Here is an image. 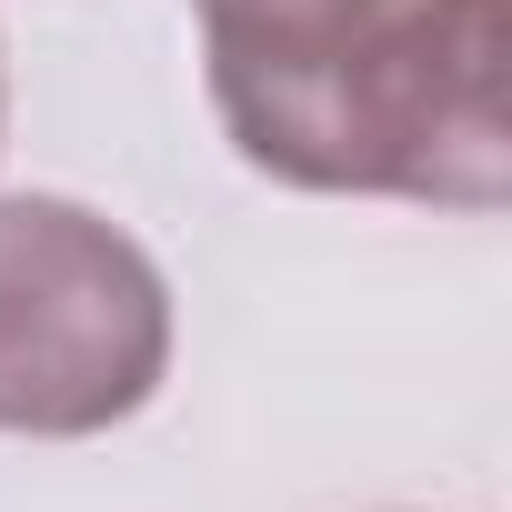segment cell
<instances>
[{
  "label": "cell",
  "mask_w": 512,
  "mask_h": 512,
  "mask_svg": "<svg viewBox=\"0 0 512 512\" xmlns=\"http://www.w3.org/2000/svg\"><path fill=\"white\" fill-rule=\"evenodd\" d=\"M211 111L251 171L292 191L502 211V0H392L382 21L282 61L211 51Z\"/></svg>",
  "instance_id": "1"
},
{
  "label": "cell",
  "mask_w": 512,
  "mask_h": 512,
  "mask_svg": "<svg viewBox=\"0 0 512 512\" xmlns=\"http://www.w3.org/2000/svg\"><path fill=\"white\" fill-rule=\"evenodd\" d=\"M171 372V282L151 251L61 201H0V432L21 442H91L131 422Z\"/></svg>",
  "instance_id": "2"
},
{
  "label": "cell",
  "mask_w": 512,
  "mask_h": 512,
  "mask_svg": "<svg viewBox=\"0 0 512 512\" xmlns=\"http://www.w3.org/2000/svg\"><path fill=\"white\" fill-rule=\"evenodd\" d=\"M191 11H201V51L282 61V51H322V41L382 21L392 0H191Z\"/></svg>",
  "instance_id": "3"
},
{
  "label": "cell",
  "mask_w": 512,
  "mask_h": 512,
  "mask_svg": "<svg viewBox=\"0 0 512 512\" xmlns=\"http://www.w3.org/2000/svg\"><path fill=\"white\" fill-rule=\"evenodd\" d=\"M0 111H11V91H0Z\"/></svg>",
  "instance_id": "4"
}]
</instances>
